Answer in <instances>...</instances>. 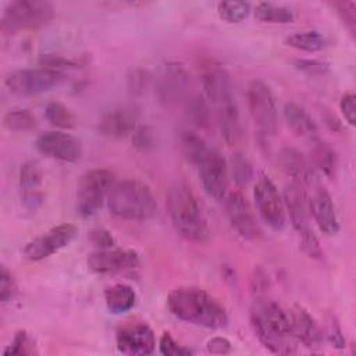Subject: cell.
Masks as SVG:
<instances>
[{
	"instance_id": "obj_1",
	"label": "cell",
	"mask_w": 356,
	"mask_h": 356,
	"mask_svg": "<svg viewBox=\"0 0 356 356\" xmlns=\"http://www.w3.org/2000/svg\"><path fill=\"white\" fill-rule=\"evenodd\" d=\"M167 307L177 318L210 328L220 330L228 324V313L224 305L199 286H178L167 295Z\"/></svg>"
},
{
	"instance_id": "obj_2",
	"label": "cell",
	"mask_w": 356,
	"mask_h": 356,
	"mask_svg": "<svg viewBox=\"0 0 356 356\" xmlns=\"http://www.w3.org/2000/svg\"><path fill=\"white\" fill-rule=\"evenodd\" d=\"M252 328L270 352L275 355H293L298 352V341L295 339L288 312L275 300L259 298L250 307Z\"/></svg>"
},
{
	"instance_id": "obj_3",
	"label": "cell",
	"mask_w": 356,
	"mask_h": 356,
	"mask_svg": "<svg viewBox=\"0 0 356 356\" xmlns=\"http://www.w3.org/2000/svg\"><path fill=\"white\" fill-rule=\"evenodd\" d=\"M165 206L170 220L177 232L193 243H206L211 231L197 203L196 196L186 184H174L165 196Z\"/></svg>"
},
{
	"instance_id": "obj_4",
	"label": "cell",
	"mask_w": 356,
	"mask_h": 356,
	"mask_svg": "<svg viewBox=\"0 0 356 356\" xmlns=\"http://www.w3.org/2000/svg\"><path fill=\"white\" fill-rule=\"evenodd\" d=\"M107 206L111 214L129 221L150 220L157 211V202L150 186L134 178L113 184Z\"/></svg>"
},
{
	"instance_id": "obj_5",
	"label": "cell",
	"mask_w": 356,
	"mask_h": 356,
	"mask_svg": "<svg viewBox=\"0 0 356 356\" xmlns=\"http://www.w3.org/2000/svg\"><path fill=\"white\" fill-rule=\"evenodd\" d=\"M54 17V7L42 0H15L8 3L0 19L1 32L14 35L21 31L39 29L47 25Z\"/></svg>"
},
{
	"instance_id": "obj_6",
	"label": "cell",
	"mask_w": 356,
	"mask_h": 356,
	"mask_svg": "<svg viewBox=\"0 0 356 356\" xmlns=\"http://www.w3.org/2000/svg\"><path fill=\"white\" fill-rule=\"evenodd\" d=\"M114 182V174L107 168H92L83 172L76 186V213L82 218L93 217L107 200Z\"/></svg>"
},
{
	"instance_id": "obj_7",
	"label": "cell",
	"mask_w": 356,
	"mask_h": 356,
	"mask_svg": "<svg viewBox=\"0 0 356 356\" xmlns=\"http://www.w3.org/2000/svg\"><path fill=\"white\" fill-rule=\"evenodd\" d=\"M246 99L250 117L260 135L273 136L277 132L278 118L275 99L270 86L260 79L252 81L248 85Z\"/></svg>"
},
{
	"instance_id": "obj_8",
	"label": "cell",
	"mask_w": 356,
	"mask_h": 356,
	"mask_svg": "<svg viewBox=\"0 0 356 356\" xmlns=\"http://www.w3.org/2000/svg\"><path fill=\"white\" fill-rule=\"evenodd\" d=\"M64 79V72L49 67L17 70L6 76L7 89L18 96H33L44 93Z\"/></svg>"
},
{
	"instance_id": "obj_9",
	"label": "cell",
	"mask_w": 356,
	"mask_h": 356,
	"mask_svg": "<svg viewBox=\"0 0 356 356\" xmlns=\"http://www.w3.org/2000/svg\"><path fill=\"white\" fill-rule=\"evenodd\" d=\"M253 199L261 220L273 229L280 231L285 227L286 211L281 193L270 177L261 174L253 188Z\"/></svg>"
},
{
	"instance_id": "obj_10",
	"label": "cell",
	"mask_w": 356,
	"mask_h": 356,
	"mask_svg": "<svg viewBox=\"0 0 356 356\" xmlns=\"http://www.w3.org/2000/svg\"><path fill=\"white\" fill-rule=\"evenodd\" d=\"M78 234V228L74 224L63 222L51 227L46 232L31 239L24 248L25 259L31 261H40L57 253L67 245H70Z\"/></svg>"
},
{
	"instance_id": "obj_11",
	"label": "cell",
	"mask_w": 356,
	"mask_h": 356,
	"mask_svg": "<svg viewBox=\"0 0 356 356\" xmlns=\"http://www.w3.org/2000/svg\"><path fill=\"white\" fill-rule=\"evenodd\" d=\"M197 168L206 193L216 200H224L229 184V168L224 156L210 147L207 154L197 164Z\"/></svg>"
},
{
	"instance_id": "obj_12",
	"label": "cell",
	"mask_w": 356,
	"mask_h": 356,
	"mask_svg": "<svg viewBox=\"0 0 356 356\" xmlns=\"http://www.w3.org/2000/svg\"><path fill=\"white\" fill-rule=\"evenodd\" d=\"M117 349L121 353L143 356L154 352L156 337L153 330L145 321H127L115 332Z\"/></svg>"
},
{
	"instance_id": "obj_13",
	"label": "cell",
	"mask_w": 356,
	"mask_h": 356,
	"mask_svg": "<svg viewBox=\"0 0 356 356\" xmlns=\"http://www.w3.org/2000/svg\"><path fill=\"white\" fill-rule=\"evenodd\" d=\"M139 254L132 249H97L92 252L86 264L88 268L95 274H118L134 270L139 266Z\"/></svg>"
},
{
	"instance_id": "obj_14",
	"label": "cell",
	"mask_w": 356,
	"mask_h": 356,
	"mask_svg": "<svg viewBox=\"0 0 356 356\" xmlns=\"http://www.w3.org/2000/svg\"><path fill=\"white\" fill-rule=\"evenodd\" d=\"M224 202L225 211L232 228L245 239L254 241L260 238L261 229L248 199L239 191H234L227 193Z\"/></svg>"
},
{
	"instance_id": "obj_15",
	"label": "cell",
	"mask_w": 356,
	"mask_h": 356,
	"mask_svg": "<svg viewBox=\"0 0 356 356\" xmlns=\"http://www.w3.org/2000/svg\"><path fill=\"white\" fill-rule=\"evenodd\" d=\"M139 115V107L134 103L115 106L102 115L97 124V131L107 138H125L132 135L138 128Z\"/></svg>"
},
{
	"instance_id": "obj_16",
	"label": "cell",
	"mask_w": 356,
	"mask_h": 356,
	"mask_svg": "<svg viewBox=\"0 0 356 356\" xmlns=\"http://www.w3.org/2000/svg\"><path fill=\"white\" fill-rule=\"evenodd\" d=\"M35 147L44 156L67 163L78 161L82 156L79 139L63 131H47L38 136Z\"/></svg>"
},
{
	"instance_id": "obj_17",
	"label": "cell",
	"mask_w": 356,
	"mask_h": 356,
	"mask_svg": "<svg viewBox=\"0 0 356 356\" xmlns=\"http://www.w3.org/2000/svg\"><path fill=\"white\" fill-rule=\"evenodd\" d=\"M281 196L284 200L285 211H288L295 231L299 235L309 231L310 197L307 195V186H305L300 182L291 181L289 184L285 185Z\"/></svg>"
},
{
	"instance_id": "obj_18",
	"label": "cell",
	"mask_w": 356,
	"mask_h": 356,
	"mask_svg": "<svg viewBox=\"0 0 356 356\" xmlns=\"http://www.w3.org/2000/svg\"><path fill=\"white\" fill-rule=\"evenodd\" d=\"M288 312L291 330L298 341L309 349H317L323 343V331L314 317L300 305H293Z\"/></svg>"
},
{
	"instance_id": "obj_19",
	"label": "cell",
	"mask_w": 356,
	"mask_h": 356,
	"mask_svg": "<svg viewBox=\"0 0 356 356\" xmlns=\"http://www.w3.org/2000/svg\"><path fill=\"white\" fill-rule=\"evenodd\" d=\"M216 111L217 125L224 142L229 146L236 145L242 136L239 108L235 100V95L221 99L213 103Z\"/></svg>"
},
{
	"instance_id": "obj_20",
	"label": "cell",
	"mask_w": 356,
	"mask_h": 356,
	"mask_svg": "<svg viewBox=\"0 0 356 356\" xmlns=\"http://www.w3.org/2000/svg\"><path fill=\"white\" fill-rule=\"evenodd\" d=\"M310 216H313L318 229L328 236L338 234L339 221L337 209L327 189L318 188L310 197Z\"/></svg>"
},
{
	"instance_id": "obj_21",
	"label": "cell",
	"mask_w": 356,
	"mask_h": 356,
	"mask_svg": "<svg viewBox=\"0 0 356 356\" xmlns=\"http://www.w3.org/2000/svg\"><path fill=\"white\" fill-rule=\"evenodd\" d=\"M189 86L191 81L186 71L178 65H168L159 81V97L167 104H175L188 96Z\"/></svg>"
},
{
	"instance_id": "obj_22",
	"label": "cell",
	"mask_w": 356,
	"mask_h": 356,
	"mask_svg": "<svg viewBox=\"0 0 356 356\" xmlns=\"http://www.w3.org/2000/svg\"><path fill=\"white\" fill-rule=\"evenodd\" d=\"M278 165L281 171L291 178V181H296L309 186L314 179V170L312 168L309 160L295 147L285 146L280 150L277 157Z\"/></svg>"
},
{
	"instance_id": "obj_23",
	"label": "cell",
	"mask_w": 356,
	"mask_h": 356,
	"mask_svg": "<svg viewBox=\"0 0 356 356\" xmlns=\"http://www.w3.org/2000/svg\"><path fill=\"white\" fill-rule=\"evenodd\" d=\"M43 181V171L40 165L33 161H25L19 168V186L22 189V200L28 209H36L43 202L40 192Z\"/></svg>"
},
{
	"instance_id": "obj_24",
	"label": "cell",
	"mask_w": 356,
	"mask_h": 356,
	"mask_svg": "<svg viewBox=\"0 0 356 356\" xmlns=\"http://www.w3.org/2000/svg\"><path fill=\"white\" fill-rule=\"evenodd\" d=\"M284 118L291 131L298 138L309 140L312 143L320 140L317 124L300 104L295 102H288L284 106Z\"/></svg>"
},
{
	"instance_id": "obj_25",
	"label": "cell",
	"mask_w": 356,
	"mask_h": 356,
	"mask_svg": "<svg viewBox=\"0 0 356 356\" xmlns=\"http://www.w3.org/2000/svg\"><path fill=\"white\" fill-rule=\"evenodd\" d=\"M104 302L110 313L122 314L129 312L135 306L136 293L127 284H114L106 288Z\"/></svg>"
},
{
	"instance_id": "obj_26",
	"label": "cell",
	"mask_w": 356,
	"mask_h": 356,
	"mask_svg": "<svg viewBox=\"0 0 356 356\" xmlns=\"http://www.w3.org/2000/svg\"><path fill=\"white\" fill-rule=\"evenodd\" d=\"M178 146H179V150H181L182 156L185 157V160L196 167L202 161V159L207 154V152L210 150L206 140L200 135H197L196 132L189 131V129H184L179 132Z\"/></svg>"
},
{
	"instance_id": "obj_27",
	"label": "cell",
	"mask_w": 356,
	"mask_h": 356,
	"mask_svg": "<svg viewBox=\"0 0 356 356\" xmlns=\"http://www.w3.org/2000/svg\"><path fill=\"white\" fill-rule=\"evenodd\" d=\"M312 159L314 165L328 178H332L337 172V153L332 149L331 145L317 140L313 143V152H312Z\"/></svg>"
},
{
	"instance_id": "obj_28",
	"label": "cell",
	"mask_w": 356,
	"mask_h": 356,
	"mask_svg": "<svg viewBox=\"0 0 356 356\" xmlns=\"http://www.w3.org/2000/svg\"><path fill=\"white\" fill-rule=\"evenodd\" d=\"M253 14L257 21L267 24H288L293 21V13L288 7L273 3H257Z\"/></svg>"
},
{
	"instance_id": "obj_29",
	"label": "cell",
	"mask_w": 356,
	"mask_h": 356,
	"mask_svg": "<svg viewBox=\"0 0 356 356\" xmlns=\"http://www.w3.org/2000/svg\"><path fill=\"white\" fill-rule=\"evenodd\" d=\"M3 125L14 132H26L36 127V117L24 107H14L4 113Z\"/></svg>"
},
{
	"instance_id": "obj_30",
	"label": "cell",
	"mask_w": 356,
	"mask_h": 356,
	"mask_svg": "<svg viewBox=\"0 0 356 356\" xmlns=\"http://www.w3.org/2000/svg\"><path fill=\"white\" fill-rule=\"evenodd\" d=\"M286 44L303 50V51H320L325 47V38L317 32V31H302V32H295L286 38Z\"/></svg>"
},
{
	"instance_id": "obj_31",
	"label": "cell",
	"mask_w": 356,
	"mask_h": 356,
	"mask_svg": "<svg viewBox=\"0 0 356 356\" xmlns=\"http://www.w3.org/2000/svg\"><path fill=\"white\" fill-rule=\"evenodd\" d=\"M46 120L56 128L70 129L75 127V117L71 110L60 102H49L44 107Z\"/></svg>"
},
{
	"instance_id": "obj_32",
	"label": "cell",
	"mask_w": 356,
	"mask_h": 356,
	"mask_svg": "<svg viewBox=\"0 0 356 356\" xmlns=\"http://www.w3.org/2000/svg\"><path fill=\"white\" fill-rule=\"evenodd\" d=\"M250 4L248 1H220L217 3V14L221 19L229 24H238L250 14Z\"/></svg>"
},
{
	"instance_id": "obj_33",
	"label": "cell",
	"mask_w": 356,
	"mask_h": 356,
	"mask_svg": "<svg viewBox=\"0 0 356 356\" xmlns=\"http://www.w3.org/2000/svg\"><path fill=\"white\" fill-rule=\"evenodd\" d=\"M38 348H36V342L33 339V337L25 331V330H19L14 334L10 345L4 349L3 355L4 356H10V355H21V356H32V355H38Z\"/></svg>"
},
{
	"instance_id": "obj_34",
	"label": "cell",
	"mask_w": 356,
	"mask_h": 356,
	"mask_svg": "<svg viewBox=\"0 0 356 356\" xmlns=\"http://www.w3.org/2000/svg\"><path fill=\"white\" fill-rule=\"evenodd\" d=\"M186 107H188L189 118L197 127H206L209 124L210 110H209L207 102H206V99L203 96L195 95L193 97H189L186 100Z\"/></svg>"
},
{
	"instance_id": "obj_35",
	"label": "cell",
	"mask_w": 356,
	"mask_h": 356,
	"mask_svg": "<svg viewBox=\"0 0 356 356\" xmlns=\"http://www.w3.org/2000/svg\"><path fill=\"white\" fill-rule=\"evenodd\" d=\"M231 172L234 177V181L238 185H246L253 175V170H252V164L249 163V160L238 153L232 157V165H231Z\"/></svg>"
},
{
	"instance_id": "obj_36",
	"label": "cell",
	"mask_w": 356,
	"mask_h": 356,
	"mask_svg": "<svg viewBox=\"0 0 356 356\" xmlns=\"http://www.w3.org/2000/svg\"><path fill=\"white\" fill-rule=\"evenodd\" d=\"M159 350L164 356H188L192 355V350L179 345L170 332L164 331L159 339Z\"/></svg>"
},
{
	"instance_id": "obj_37",
	"label": "cell",
	"mask_w": 356,
	"mask_h": 356,
	"mask_svg": "<svg viewBox=\"0 0 356 356\" xmlns=\"http://www.w3.org/2000/svg\"><path fill=\"white\" fill-rule=\"evenodd\" d=\"M17 293H18V286H17L15 278L6 267H1V274H0V300H1V303L13 302L15 299Z\"/></svg>"
},
{
	"instance_id": "obj_38",
	"label": "cell",
	"mask_w": 356,
	"mask_h": 356,
	"mask_svg": "<svg viewBox=\"0 0 356 356\" xmlns=\"http://www.w3.org/2000/svg\"><path fill=\"white\" fill-rule=\"evenodd\" d=\"M334 7L337 8V13L339 14L343 24L348 26L350 33H355L356 28V3L355 1H335Z\"/></svg>"
},
{
	"instance_id": "obj_39",
	"label": "cell",
	"mask_w": 356,
	"mask_h": 356,
	"mask_svg": "<svg viewBox=\"0 0 356 356\" xmlns=\"http://www.w3.org/2000/svg\"><path fill=\"white\" fill-rule=\"evenodd\" d=\"M293 65L300 70L302 72L316 76V75H324L330 70V64L321 60H310V58H302L293 61Z\"/></svg>"
},
{
	"instance_id": "obj_40",
	"label": "cell",
	"mask_w": 356,
	"mask_h": 356,
	"mask_svg": "<svg viewBox=\"0 0 356 356\" xmlns=\"http://www.w3.org/2000/svg\"><path fill=\"white\" fill-rule=\"evenodd\" d=\"M132 143L136 149L149 150L154 146V132L147 125L138 127L132 134Z\"/></svg>"
},
{
	"instance_id": "obj_41",
	"label": "cell",
	"mask_w": 356,
	"mask_h": 356,
	"mask_svg": "<svg viewBox=\"0 0 356 356\" xmlns=\"http://www.w3.org/2000/svg\"><path fill=\"white\" fill-rule=\"evenodd\" d=\"M327 341L331 343V346L337 349L345 348V337L342 334V328L337 320L335 316H328L327 318Z\"/></svg>"
},
{
	"instance_id": "obj_42",
	"label": "cell",
	"mask_w": 356,
	"mask_h": 356,
	"mask_svg": "<svg viewBox=\"0 0 356 356\" xmlns=\"http://www.w3.org/2000/svg\"><path fill=\"white\" fill-rule=\"evenodd\" d=\"M339 110L349 125L356 124V96L352 90L345 92L339 100Z\"/></svg>"
},
{
	"instance_id": "obj_43",
	"label": "cell",
	"mask_w": 356,
	"mask_h": 356,
	"mask_svg": "<svg viewBox=\"0 0 356 356\" xmlns=\"http://www.w3.org/2000/svg\"><path fill=\"white\" fill-rule=\"evenodd\" d=\"M299 238H300V246H302L303 252H305L309 257L320 259V257L323 256V250H321V248H320L318 239H317V236L314 235L313 229H309V231L300 234Z\"/></svg>"
},
{
	"instance_id": "obj_44",
	"label": "cell",
	"mask_w": 356,
	"mask_h": 356,
	"mask_svg": "<svg viewBox=\"0 0 356 356\" xmlns=\"http://www.w3.org/2000/svg\"><path fill=\"white\" fill-rule=\"evenodd\" d=\"M89 241L97 248V249H107V248H114L115 241L114 236L111 235L110 231L106 228H95L89 232Z\"/></svg>"
},
{
	"instance_id": "obj_45",
	"label": "cell",
	"mask_w": 356,
	"mask_h": 356,
	"mask_svg": "<svg viewBox=\"0 0 356 356\" xmlns=\"http://www.w3.org/2000/svg\"><path fill=\"white\" fill-rule=\"evenodd\" d=\"M232 349L231 342L224 337H214L207 341V350L214 355H225Z\"/></svg>"
}]
</instances>
